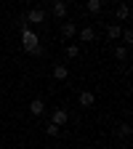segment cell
<instances>
[{
	"instance_id": "obj_5",
	"label": "cell",
	"mask_w": 133,
	"mask_h": 149,
	"mask_svg": "<svg viewBox=\"0 0 133 149\" xmlns=\"http://www.w3.org/2000/svg\"><path fill=\"white\" fill-rule=\"evenodd\" d=\"M80 40L83 43H93V40H96V29H93V27H83L80 29Z\"/></svg>"
},
{
	"instance_id": "obj_1",
	"label": "cell",
	"mask_w": 133,
	"mask_h": 149,
	"mask_svg": "<svg viewBox=\"0 0 133 149\" xmlns=\"http://www.w3.org/2000/svg\"><path fill=\"white\" fill-rule=\"evenodd\" d=\"M37 45H40V37H37V35H35L27 24H22V48H24L27 53H32Z\"/></svg>"
},
{
	"instance_id": "obj_11",
	"label": "cell",
	"mask_w": 133,
	"mask_h": 149,
	"mask_svg": "<svg viewBox=\"0 0 133 149\" xmlns=\"http://www.w3.org/2000/svg\"><path fill=\"white\" fill-rule=\"evenodd\" d=\"M85 11L99 13V11H101V0H88V3H85Z\"/></svg>"
},
{
	"instance_id": "obj_16",
	"label": "cell",
	"mask_w": 133,
	"mask_h": 149,
	"mask_svg": "<svg viewBox=\"0 0 133 149\" xmlns=\"http://www.w3.org/2000/svg\"><path fill=\"white\" fill-rule=\"evenodd\" d=\"M59 130H61V128H56V125H51V123H48V128H45V133H48V136H59Z\"/></svg>"
},
{
	"instance_id": "obj_10",
	"label": "cell",
	"mask_w": 133,
	"mask_h": 149,
	"mask_svg": "<svg viewBox=\"0 0 133 149\" xmlns=\"http://www.w3.org/2000/svg\"><path fill=\"white\" fill-rule=\"evenodd\" d=\"M107 35L112 37V40H117V37L123 35V29H120V24H109V27H107Z\"/></svg>"
},
{
	"instance_id": "obj_13",
	"label": "cell",
	"mask_w": 133,
	"mask_h": 149,
	"mask_svg": "<svg viewBox=\"0 0 133 149\" xmlns=\"http://www.w3.org/2000/svg\"><path fill=\"white\" fill-rule=\"evenodd\" d=\"M128 16H130V8L128 6H120L117 8V19H128Z\"/></svg>"
},
{
	"instance_id": "obj_14",
	"label": "cell",
	"mask_w": 133,
	"mask_h": 149,
	"mask_svg": "<svg viewBox=\"0 0 133 149\" xmlns=\"http://www.w3.org/2000/svg\"><path fill=\"white\" fill-rule=\"evenodd\" d=\"M67 56H72V59H77V56H80V48H77V45H69V48H67Z\"/></svg>"
},
{
	"instance_id": "obj_8",
	"label": "cell",
	"mask_w": 133,
	"mask_h": 149,
	"mask_svg": "<svg viewBox=\"0 0 133 149\" xmlns=\"http://www.w3.org/2000/svg\"><path fill=\"white\" fill-rule=\"evenodd\" d=\"M53 77H56V80H67V77H69V69H67L64 64H56V67H53Z\"/></svg>"
},
{
	"instance_id": "obj_6",
	"label": "cell",
	"mask_w": 133,
	"mask_h": 149,
	"mask_svg": "<svg viewBox=\"0 0 133 149\" xmlns=\"http://www.w3.org/2000/svg\"><path fill=\"white\" fill-rule=\"evenodd\" d=\"M29 112H32L35 117H37V115H43V112H45V104H43V99H32V101H29Z\"/></svg>"
},
{
	"instance_id": "obj_17",
	"label": "cell",
	"mask_w": 133,
	"mask_h": 149,
	"mask_svg": "<svg viewBox=\"0 0 133 149\" xmlns=\"http://www.w3.org/2000/svg\"><path fill=\"white\" fill-rule=\"evenodd\" d=\"M120 37H123V40H125V43H133V32H130V29H125V32H123Z\"/></svg>"
},
{
	"instance_id": "obj_12",
	"label": "cell",
	"mask_w": 133,
	"mask_h": 149,
	"mask_svg": "<svg viewBox=\"0 0 133 149\" xmlns=\"http://www.w3.org/2000/svg\"><path fill=\"white\" fill-rule=\"evenodd\" d=\"M115 59H117V61H125V59H128V48H125V45H117V48H115Z\"/></svg>"
},
{
	"instance_id": "obj_15",
	"label": "cell",
	"mask_w": 133,
	"mask_h": 149,
	"mask_svg": "<svg viewBox=\"0 0 133 149\" xmlns=\"http://www.w3.org/2000/svg\"><path fill=\"white\" fill-rule=\"evenodd\" d=\"M117 133H120V136H130V125H128V123H123V125L117 128Z\"/></svg>"
},
{
	"instance_id": "obj_4",
	"label": "cell",
	"mask_w": 133,
	"mask_h": 149,
	"mask_svg": "<svg viewBox=\"0 0 133 149\" xmlns=\"http://www.w3.org/2000/svg\"><path fill=\"white\" fill-rule=\"evenodd\" d=\"M77 104L88 109V107H93V104H96V96H93L91 91H83V93H80V99H77Z\"/></svg>"
},
{
	"instance_id": "obj_9",
	"label": "cell",
	"mask_w": 133,
	"mask_h": 149,
	"mask_svg": "<svg viewBox=\"0 0 133 149\" xmlns=\"http://www.w3.org/2000/svg\"><path fill=\"white\" fill-rule=\"evenodd\" d=\"M75 32H77V27H75L72 22H64V24H61V35H64V37H72Z\"/></svg>"
},
{
	"instance_id": "obj_7",
	"label": "cell",
	"mask_w": 133,
	"mask_h": 149,
	"mask_svg": "<svg viewBox=\"0 0 133 149\" xmlns=\"http://www.w3.org/2000/svg\"><path fill=\"white\" fill-rule=\"evenodd\" d=\"M53 16L56 19H64L67 16V3H64V0H56V3H53Z\"/></svg>"
},
{
	"instance_id": "obj_3",
	"label": "cell",
	"mask_w": 133,
	"mask_h": 149,
	"mask_svg": "<svg viewBox=\"0 0 133 149\" xmlns=\"http://www.w3.org/2000/svg\"><path fill=\"white\" fill-rule=\"evenodd\" d=\"M27 22H32V24H43V22H45V11H43V8H32V11L27 13Z\"/></svg>"
},
{
	"instance_id": "obj_2",
	"label": "cell",
	"mask_w": 133,
	"mask_h": 149,
	"mask_svg": "<svg viewBox=\"0 0 133 149\" xmlns=\"http://www.w3.org/2000/svg\"><path fill=\"white\" fill-rule=\"evenodd\" d=\"M67 120H69V115H67V109H53V117H51V125H56V128H61V125H67Z\"/></svg>"
}]
</instances>
